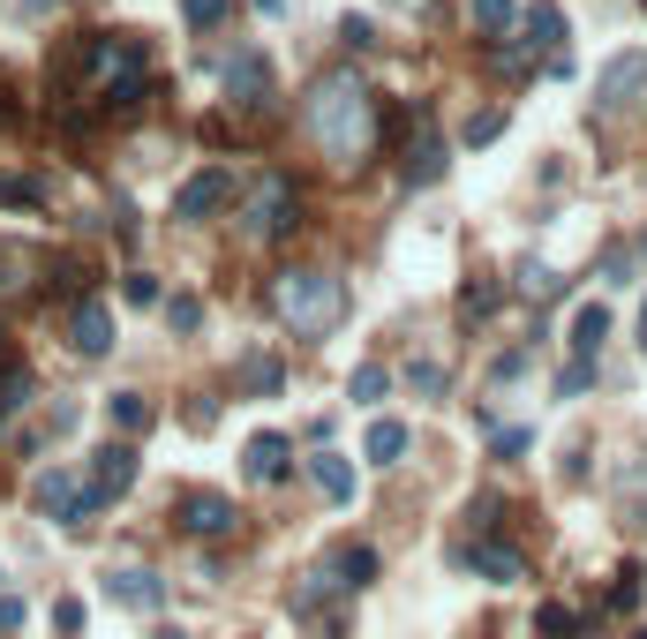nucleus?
<instances>
[{"label": "nucleus", "instance_id": "nucleus-16", "mask_svg": "<svg viewBox=\"0 0 647 639\" xmlns=\"http://www.w3.org/2000/svg\"><path fill=\"white\" fill-rule=\"evenodd\" d=\"M331 594H346V587H339L331 565H317V572L294 579V594H286V602H294V617H324V610H331Z\"/></svg>", "mask_w": 647, "mask_h": 639}, {"label": "nucleus", "instance_id": "nucleus-46", "mask_svg": "<svg viewBox=\"0 0 647 639\" xmlns=\"http://www.w3.org/2000/svg\"><path fill=\"white\" fill-rule=\"evenodd\" d=\"M399 8H430V0H399Z\"/></svg>", "mask_w": 647, "mask_h": 639}, {"label": "nucleus", "instance_id": "nucleus-1", "mask_svg": "<svg viewBox=\"0 0 647 639\" xmlns=\"http://www.w3.org/2000/svg\"><path fill=\"white\" fill-rule=\"evenodd\" d=\"M302 121H309V135L324 143V158H331L339 174H362V166L377 158V143H385L377 91H369L354 68H331V75H317V83H309Z\"/></svg>", "mask_w": 647, "mask_h": 639}, {"label": "nucleus", "instance_id": "nucleus-24", "mask_svg": "<svg viewBox=\"0 0 647 639\" xmlns=\"http://www.w3.org/2000/svg\"><path fill=\"white\" fill-rule=\"evenodd\" d=\"M497 301H505V286H497V279H467V286H459V323L497 317Z\"/></svg>", "mask_w": 647, "mask_h": 639}, {"label": "nucleus", "instance_id": "nucleus-38", "mask_svg": "<svg viewBox=\"0 0 647 639\" xmlns=\"http://www.w3.org/2000/svg\"><path fill=\"white\" fill-rule=\"evenodd\" d=\"M54 639H83V602H75V594L54 602Z\"/></svg>", "mask_w": 647, "mask_h": 639}, {"label": "nucleus", "instance_id": "nucleus-43", "mask_svg": "<svg viewBox=\"0 0 647 639\" xmlns=\"http://www.w3.org/2000/svg\"><path fill=\"white\" fill-rule=\"evenodd\" d=\"M602 279H610V286H633V256L610 249V256H602Z\"/></svg>", "mask_w": 647, "mask_h": 639}, {"label": "nucleus", "instance_id": "nucleus-20", "mask_svg": "<svg viewBox=\"0 0 647 639\" xmlns=\"http://www.w3.org/2000/svg\"><path fill=\"white\" fill-rule=\"evenodd\" d=\"M407 445H414V437H407V422H369V445H362V459H369V466H399V459H407Z\"/></svg>", "mask_w": 647, "mask_h": 639}, {"label": "nucleus", "instance_id": "nucleus-2", "mask_svg": "<svg viewBox=\"0 0 647 639\" xmlns=\"http://www.w3.org/2000/svg\"><path fill=\"white\" fill-rule=\"evenodd\" d=\"M271 317L286 323L294 339H331L346 323V286L339 271H317V263H294L271 279Z\"/></svg>", "mask_w": 647, "mask_h": 639}, {"label": "nucleus", "instance_id": "nucleus-10", "mask_svg": "<svg viewBox=\"0 0 647 639\" xmlns=\"http://www.w3.org/2000/svg\"><path fill=\"white\" fill-rule=\"evenodd\" d=\"M68 346H75L83 362H98V354H114V309H106L98 294H83V301L68 309Z\"/></svg>", "mask_w": 647, "mask_h": 639}, {"label": "nucleus", "instance_id": "nucleus-25", "mask_svg": "<svg viewBox=\"0 0 647 639\" xmlns=\"http://www.w3.org/2000/svg\"><path fill=\"white\" fill-rule=\"evenodd\" d=\"M106 422H114L121 437L151 429V399H143V391H114V399H106Z\"/></svg>", "mask_w": 647, "mask_h": 639}, {"label": "nucleus", "instance_id": "nucleus-17", "mask_svg": "<svg viewBox=\"0 0 647 639\" xmlns=\"http://www.w3.org/2000/svg\"><path fill=\"white\" fill-rule=\"evenodd\" d=\"M331 572H339L346 594H362V587L377 579V549H369V542H339V549H331Z\"/></svg>", "mask_w": 647, "mask_h": 639}, {"label": "nucleus", "instance_id": "nucleus-51", "mask_svg": "<svg viewBox=\"0 0 647 639\" xmlns=\"http://www.w3.org/2000/svg\"><path fill=\"white\" fill-rule=\"evenodd\" d=\"M640 639H647V632H640Z\"/></svg>", "mask_w": 647, "mask_h": 639}, {"label": "nucleus", "instance_id": "nucleus-11", "mask_svg": "<svg viewBox=\"0 0 647 639\" xmlns=\"http://www.w3.org/2000/svg\"><path fill=\"white\" fill-rule=\"evenodd\" d=\"M242 474H249L257 489H279V482L294 474V445H286L279 429H257V437L242 445Z\"/></svg>", "mask_w": 647, "mask_h": 639}, {"label": "nucleus", "instance_id": "nucleus-18", "mask_svg": "<svg viewBox=\"0 0 647 639\" xmlns=\"http://www.w3.org/2000/svg\"><path fill=\"white\" fill-rule=\"evenodd\" d=\"M602 339H610V309H602V301L573 309V339H565V346H573L580 362H595V354H602Z\"/></svg>", "mask_w": 647, "mask_h": 639}, {"label": "nucleus", "instance_id": "nucleus-30", "mask_svg": "<svg viewBox=\"0 0 647 639\" xmlns=\"http://www.w3.org/2000/svg\"><path fill=\"white\" fill-rule=\"evenodd\" d=\"M534 632L542 639H580V617H573L565 602H542V610H534Z\"/></svg>", "mask_w": 647, "mask_h": 639}, {"label": "nucleus", "instance_id": "nucleus-50", "mask_svg": "<svg viewBox=\"0 0 647 639\" xmlns=\"http://www.w3.org/2000/svg\"><path fill=\"white\" fill-rule=\"evenodd\" d=\"M0 579H8V572H0Z\"/></svg>", "mask_w": 647, "mask_h": 639}, {"label": "nucleus", "instance_id": "nucleus-9", "mask_svg": "<svg viewBox=\"0 0 647 639\" xmlns=\"http://www.w3.org/2000/svg\"><path fill=\"white\" fill-rule=\"evenodd\" d=\"M136 466H143V459H136V445L121 437V445L91 451V474H83V482H91L98 505H114V497H129V489H136Z\"/></svg>", "mask_w": 647, "mask_h": 639}, {"label": "nucleus", "instance_id": "nucleus-44", "mask_svg": "<svg viewBox=\"0 0 647 639\" xmlns=\"http://www.w3.org/2000/svg\"><path fill=\"white\" fill-rule=\"evenodd\" d=\"M0 632H23V602L15 594H0Z\"/></svg>", "mask_w": 647, "mask_h": 639}, {"label": "nucleus", "instance_id": "nucleus-32", "mask_svg": "<svg viewBox=\"0 0 647 639\" xmlns=\"http://www.w3.org/2000/svg\"><path fill=\"white\" fill-rule=\"evenodd\" d=\"M121 301H129V309H158V301H166V286H158L151 271H129V279H121Z\"/></svg>", "mask_w": 647, "mask_h": 639}, {"label": "nucleus", "instance_id": "nucleus-41", "mask_svg": "<svg viewBox=\"0 0 647 639\" xmlns=\"http://www.w3.org/2000/svg\"><path fill=\"white\" fill-rule=\"evenodd\" d=\"M527 445H534V429H490V451H497V459H519Z\"/></svg>", "mask_w": 647, "mask_h": 639}, {"label": "nucleus", "instance_id": "nucleus-36", "mask_svg": "<svg viewBox=\"0 0 647 639\" xmlns=\"http://www.w3.org/2000/svg\"><path fill=\"white\" fill-rule=\"evenodd\" d=\"M339 46H346V54H369V46H377V23H369V15H346V23H339Z\"/></svg>", "mask_w": 647, "mask_h": 639}, {"label": "nucleus", "instance_id": "nucleus-40", "mask_svg": "<svg viewBox=\"0 0 647 639\" xmlns=\"http://www.w3.org/2000/svg\"><path fill=\"white\" fill-rule=\"evenodd\" d=\"M407 383H414L422 399H437V391H445V362H414V369H407Z\"/></svg>", "mask_w": 647, "mask_h": 639}, {"label": "nucleus", "instance_id": "nucleus-31", "mask_svg": "<svg viewBox=\"0 0 647 639\" xmlns=\"http://www.w3.org/2000/svg\"><path fill=\"white\" fill-rule=\"evenodd\" d=\"M46 286H54V294H75V301H83V286H91V263H75V256H61V263L46 271Z\"/></svg>", "mask_w": 647, "mask_h": 639}, {"label": "nucleus", "instance_id": "nucleus-37", "mask_svg": "<svg viewBox=\"0 0 647 639\" xmlns=\"http://www.w3.org/2000/svg\"><path fill=\"white\" fill-rule=\"evenodd\" d=\"M587 383H595V362H580V354H573V362L557 369V399H580Z\"/></svg>", "mask_w": 647, "mask_h": 639}, {"label": "nucleus", "instance_id": "nucleus-21", "mask_svg": "<svg viewBox=\"0 0 647 639\" xmlns=\"http://www.w3.org/2000/svg\"><path fill=\"white\" fill-rule=\"evenodd\" d=\"M54 189H46V174H0V211H46Z\"/></svg>", "mask_w": 647, "mask_h": 639}, {"label": "nucleus", "instance_id": "nucleus-49", "mask_svg": "<svg viewBox=\"0 0 647 639\" xmlns=\"http://www.w3.org/2000/svg\"><path fill=\"white\" fill-rule=\"evenodd\" d=\"M0 354H8V331H0Z\"/></svg>", "mask_w": 647, "mask_h": 639}, {"label": "nucleus", "instance_id": "nucleus-47", "mask_svg": "<svg viewBox=\"0 0 647 639\" xmlns=\"http://www.w3.org/2000/svg\"><path fill=\"white\" fill-rule=\"evenodd\" d=\"M158 639H189V632H158Z\"/></svg>", "mask_w": 647, "mask_h": 639}, {"label": "nucleus", "instance_id": "nucleus-39", "mask_svg": "<svg viewBox=\"0 0 647 639\" xmlns=\"http://www.w3.org/2000/svg\"><path fill=\"white\" fill-rule=\"evenodd\" d=\"M534 339H542V331H534ZM534 339H527V346H513V354H497V362H490V377H497V383H513L519 369L534 362Z\"/></svg>", "mask_w": 647, "mask_h": 639}, {"label": "nucleus", "instance_id": "nucleus-48", "mask_svg": "<svg viewBox=\"0 0 647 639\" xmlns=\"http://www.w3.org/2000/svg\"><path fill=\"white\" fill-rule=\"evenodd\" d=\"M640 346H647V317H640Z\"/></svg>", "mask_w": 647, "mask_h": 639}, {"label": "nucleus", "instance_id": "nucleus-33", "mask_svg": "<svg viewBox=\"0 0 647 639\" xmlns=\"http://www.w3.org/2000/svg\"><path fill=\"white\" fill-rule=\"evenodd\" d=\"M497 526H505V497H474V505H467V534H474V542L497 534Z\"/></svg>", "mask_w": 647, "mask_h": 639}, {"label": "nucleus", "instance_id": "nucleus-29", "mask_svg": "<svg viewBox=\"0 0 647 639\" xmlns=\"http://www.w3.org/2000/svg\"><path fill=\"white\" fill-rule=\"evenodd\" d=\"M497 135H505V106H482V114L459 121V143H467V151H474V143H497Z\"/></svg>", "mask_w": 647, "mask_h": 639}, {"label": "nucleus", "instance_id": "nucleus-42", "mask_svg": "<svg viewBox=\"0 0 647 639\" xmlns=\"http://www.w3.org/2000/svg\"><path fill=\"white\" fill-rule=\"evenodd\" d=\"M633 602H640V565H625L617 587H610V610H633Z\"/></svg>", "mask_w": 647, "mask_h": 639}, {"label": "nucleus", "instance_id": "nucleus-45", "mask_svg": "<svg viewBox=\"0 0 647 639\" xmlns=\"http://www.w3.org/2000/svg\"><path fill=\"white\" fill-rule=\"evenodd\" d=\"M257 15H286V0H257Z\"/></svg>", "mask_w": 647, "mask_h": 639}, {"label": "nucleus", "instance_id": "nucleus-28", "mask_svg": "<svg viewBox=\"0 0 647 639\" xmlns=\"http://www.w3.org/2000/svg\"><path fill=\"white\" fill-rule=\"evenodd\" d=\"M385 391H391V369H385V362H362V369L346 377V399H354V406H377Z\"/></svg>", "mask_w": 647, "mask_h": 639}, {"label": "nucleus", "instance_id": "nucleus-3", "mask_svg": "<svg viewBox=\"0 0 647 639\" xmlns=\"http://www.w3.org/2000/svg\"><path fill=\"white\" fill-rule=\"evenodd\" d=\"M302 226V189H294V174H257V189L242 196V234L249 241H286Z\"/></svg>", "mask_w": 647, "mask_h": 639}, {"label": "nucleus", "instance_id": "nucleus-5", "mask_svg": "<svg viewBox=\"0 0 647 639\" xmlns=\"http://www.w3.org/2000/svg\"><path fill=\"white\" fill-rule=\"evenodd\" d=\"M647 98V54H617V61L595 75V121H617Z\"/></svg>", "mask_w": 647, "mask_h": 639}, {"label": "nucleus", "instance_id": "nucleus-4", "mask_svg": "<svg viewBox=\"0 0 647 639\" xmlns=\"http://www.w3.org/2000/svg\"><path fill=\"white\" fill-rule=\"evenodd\" d=\"M31 505L46 511V519H61V526H75V534H83V526L106 511L98 497H91V482H83L75 466H38V482H31Z\"/></svg>", "mask_w": 647, "mask_h": 639}, {"label": "nucleus", "instance_id": "nucleus-34", "mask_svg": "<svg viewBox=\"0 0 647 639\" xmlns=\"http://www.w3.org/2000/svg\"><path fill=\"white\" fill-rule=\"evenodd\" d=\"M158 309H166V323H174L181 339H189L196 323H203V301H196V294H174V301H158Z\"/></svg>", "mask_w": 647, "mask_h": 639}, {"label": "nucleus", "instance_id": "nucleus-8", "mask_svg": "<svg viewBox=\"0 0 647 639\" xmlns=\"http://www.w3.org/2000/svg\"><path fill=\"white\" fill-rule=\"evenodd\" d=\"M234 497H219V489H189L181 505H174V526L181 534H196V542H219V534H234Z\"/></svg>", "mask_w": 647, "mask_h": 639}, {"label": "nucleus", "instance_id": "nucleus-23", "mask_svg": "<svg viewBox=\"0 0 647 639\" xmlns=\"http://www.w3.org/2000/svg\"><path fill=\"white\" fill-rule=\"evenodd\" d=\"M467 23H474L482 38H513V23H519V0H467Z\"/></svg>", "mask_w": 647, "mask_h": 639}, {"label": "nucleus", "instance_id": "nucleus-22", "mask_svg": "<svg viewBox=\"0 0 647 639\" xmlns=\"http://www.w3.org/2000/svg\"><path fill=\"white\" fill-rule=\"evenodd\" d=\"M279 383H286V362H279V354H242V391H249V399H279Z\"/></svg>", "mask_w": 647, "mask_h": 639}, {"label": "nucleus", "instance_id": "nucleus-14", "mask_svg": "<svg viewBox=\"0 0 647 639\" xmlns=\"http://www.w3.org/2000/svg\"><path fill=\"white\" fill-rule=\"evenodd\" d=\"M106 594H114L121 610H158V602H166V579L143 572V565H114V572H106Z\"/></svg>", "mask_w": 647, "mask_h": 639}, {"label": "nucleus", "instance_id": "nucleus-19", "mask_svg": "<svg viewBox=\"0 0 647 639\" xmlns=\"http://www.w3.org/2000/svg\"><path fill=\"white\" fill-rule=\"evenodd\" d=\"M309 474H317V489L331 505H354V459H339V451H317L309 459Z\"/></svg>", "mask_w": 647, "mask_h": 639}, {"label": "nucleus", "instance_id": "nucleus-27", "mask_svg": "<svg viewBox=\"0 0 647 639\" xmlns=\"http://www.w3.org/2000/svg\"><path fill=\"white\" fill-rule=\"evenodd\" d=\"M519 294L542 309V301H565V279H557L550 263H519Z\"/></svg>", "mask_w": 647, "mask_h": 639}, {"label": "nucleus", "instance_id": "nucleus-26", "mask_svg": "<svg viewBox=\"0 0 647 639\" xmlns=\"http://www.w3.org/2000/svg\"><path fill=\"white\" fill-rule=\"evenodd\" d=\"M15 406H31V369H23L15 354H0V422H8Z\"/></svg>", "mask_w": 647, "mask_h": 639}, {"label": "nucleus", "instance_id": "nucleus-6", "mask_svg": "<svg viewBox=\"0 0 647 639\" xmlns=\"http://www.w3.org/2000/svg\"><path fill=\"white\" fill-rule=\"evenodd\" d=\"M445 166H452V151H445V135L430 114H414V135H407V151H399V181L407 189H437L445 181Z\"/></svg>", "mask_w": 647, "mask_h": 639}, {"label": "nucleus", "instance_id": "nucleus-12", "mask_svg": "<svg viewBox=\"0 0 647 639\" xmlns=\"http://www.w3.org/2000/svg\"><path fill=\"white\" fill-rule=\"evenodd\" d=\"M226 98H234L242 114H263V106H271V61H263V54H234V61H226Z\"/></svg>", "mask_w": 647, "mask_h": 639}, {"label": "nucleus", "instance_id": "nucleus-13", "mask_svg": "<svg viewBox=\"0 0 647 639\" xmlns=\"http://www.w3.org/2000/svg\"><path fill=\"white\" fill-rule=\"evenodd\" d=\"M467 565H474V579H490V587H513V579H527V557H519L513 542H497V534L467 542Z\"/></svg>", "mask_w": 647, "mask_h": 639}, {"label": "nucleus", "instance_id": "nucleus-35", "mask_svg": "<svg viewBox=\"0 0 647 639\" xmlns=\"http://www.w3.org/2000/svg\"><path fill=\"white\" fill-rule=\"evenodd\" d=\"M226 8H234V0H181L189 31H219V23H226Z\"/></svg>", "mask_w": 647, "mask_h": 639}, {"label": "nucleus", "instance_id": "nucleus-15", "mask_svg": "<svg viewBox=\"0 0 647 639\" xmlns=\"http://www.w3.org/2000/svg\"><path fill=\"white\" fill-rule=\"evenodd\" d=\"M519 31H527V46H542V54H565V8H557V0H534V8H519Z\"/></svg>", "mask_w": 647, "mask_h": 639}, {"label": "nucleus", "instance_id": "nucleus-7", "mask_svg": "<svg viewBox=\"0 0 647 639\" xmlns=\"http://www.w3.org/2000/svg\"><path fill=\"white\" fill-rule=\"evenodd\" d=\"M234 203V166H203V174H189L181 181V196H174V218L181 226H203V218H219Z\"/></svg>", "mask_w": 647, "mask_h": 639}]
</instances>
